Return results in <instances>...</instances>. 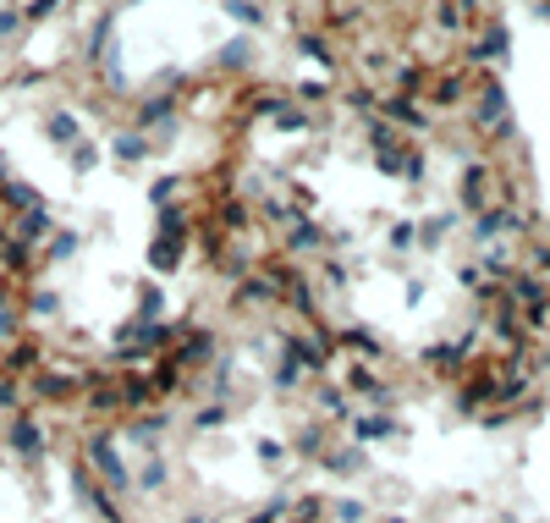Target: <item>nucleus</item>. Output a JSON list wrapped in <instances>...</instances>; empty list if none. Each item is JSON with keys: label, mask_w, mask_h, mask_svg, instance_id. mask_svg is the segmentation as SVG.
I'll use <instances>...</instances> for the list:
<instances>
[{"label": "nucleus", "mask_w": 550, "mask_h": 523, "mask_svg": "<svg viewBox=\"0 0 550 523\" xmlns=\"http://www.w3.org/2000/svg\"><path fill=\"white\" fill-rule=\"evenodd\" d=\"M28 408V397H22V380H11L6 369H0V419H11V413Z\"/></svg>", "instance_id": "49"}, {"label": "nucleus", "mask_w": 550, "mask_h": 523, "mask_svg": "<svg viewBox=\"0 0 550 523\" xmlns=\"http://www.w3.org/2000/svg\"><path fill=\"white\" fill-rule=\"evenodd\" d=\"M132 320H143V325L165 320V287L160 281H138V292H132Z\"/></svg>", "instance_id": "34"}, {"label": "nucleus", "mask_w": 550, "mask_h": 523, "mask_svg": "<svg viewBox=\"0 0 550 523\" xmlns=\"http://www.w3.org/2000/svg\"><path fill=\"white\" fill-rule=\"evenodd\" d=\"M363 144H369L374 155H385V149H402V133H396V127L374 111V116H363Z\"/></svg>", "instance_id": "36"}, {"label": "nucleus", "mask_w": 550, "mask_h": 523, "mask_svg": "<svg viewBox=\"0 0 550 523\" xmlns=\"http://www.w3.org/2000/svg\"><path fill=\"white\" fill-rule=\"evenodd\" d=\"M319 474H330L336 485H358V479H374V457L363 452V446H352L347 435H336V441L319 452Z\"/></svg>", "instance_id": "6"}, {"label": "nucleus", "mask_w": 550, "mask_h": 523, "mask_svg": "<svg viewBox=\"0 0 550 523\" xmlns=\"http://www.w3.org/2000/svg\"><path fill=\"white\" fill-rule=\"evenodd\" d=\"M110 160H116V166H143V160H154L149 133H138V127H121V133L110 138Z\"/></svg>", "instance_id": "29"}, {"label": "nucleus", "mask_w": 550, "mask_h": 523, "mask_svg": "<svg viewBox=\"0 0 550 523\" xmlns=\"http://www.w3.org/2000/svg\"><path fill=\"white\" fill-rule=\"evenodd\" d=\"M473 347H479V336H457V342H435V347H424V369H446V375H457L462 364L473 358Z\"/></svg>", "instance_id": "25"}, {"label": "nucleus", "mask_w": 550, "mask_h": 523, "mask_svg": "<svg viewBox=\"0 0 550 523\" xmlns=\"http://www.w3.org/2000/svg\"><path fill=\"white\" fill-rule=\"evenodd\" d=\"M22 34H28V17H22L17 0H6V6H0V45H17Z\"/></svg>", "instance_id": "46"}, {"label": "nucleus", "mask_w": 550, "mask_h": 523, "mask_svg": "<svg viewBox=\"0 0 550 523\" xmlns=\"http://www.w3.org/2000/svg\"><path fill=\"white\" fill-rule=\"evenodd\" d=\"M39 133H44V144L50 149H72V144H83L88 138V127H83V116L72 111V105H55V111H44V122H39Z\"/></svg>", "instance_id": "17"}, {"label": "nucleus", "mask_w": 550, "mask_h": 523, "mask_svg": "<svg viewBox=\"0 0 550 523\" xmlns=\"http://www.w3.org/2000/svg\"><path fill=\"white\" fill-rule=\"evenodd\" d=\"M495 523H523V518H495Z\"/></svg>", "instance_id": "56"}, {"label": "nucleus", "mask_w": 550, "mask_h": 523, "mask_svg": "<svg viewBox=\"0 0 550 523\" xmlns=\"http://www.w3.org/2000/svg\"><path fill=\"white\" fill-rule=\"evenodd\" d=\"M468 56H473V61H490V67H501V61L512 56V34H506V23H484Z\"/></svg>", "instance_id": "30"}, {"label": "nucleus", "mask_w": 550, "mask_h": 523, "mask_svg": "<svg viewBox=\"0 0 550 523\" xmlns=\"http://www.w3.org/2000/svg\"><path fill=\"white\" fill-rule=\"evenodd\" d=\"M435 23H440V34H462V23H468V17H462L457 0H435Z\"/></svg>", "instance_id": "50"}, {"label": "nucleus", "mask_w": 550, "mask_h": 523, "mask_svg": "<svg viewBox=\"0 0 550 523\" xmlns=\"http://www.w3.org/2000/svg\"><path fill=\"white\" fill-rule=\"evenodd\" d=\"M325 501L330 496H319V490H297L292 512H286L281 523H325Z\"/></svg>", "instance_id": "40"}, {"label": "nucleus", "mask_w": 550, "mask_h": 523, "mask_svg": "<svg viewBox=\"0 0 550 523\" xmlns=\"http://www.w3.org/2000/svg\"><path fill=\"white\" fill-rule=\"evenodd\" d=\"M0 468H6V441H0Z\"/></svg>", "instance_id": "55"}, {"label": "nucleus", "mask_w": 550, "mask_h": 523, "mask_svg": "<svg viewBox=\"0 0 550 523\" xmlns=\"http://www.w3.org/2000/svg\"><path fill=\"white\" fill-rule=\"evenodd\" d=\"M77 463H83L110 496L132 501V457H127V446H121L116 424H83V435H77Z\"/></svg>", "instance_id": "1"}, {"label": "nucleus", "mask_w": 550, "mask_h": 523, "mask_svg": "<svg viewBox=\"0 0 550 523\" xmlns=\"http://www.w3.org/2000/svg\"><path fill=\"white\" fill-rule=\"evenodd\" d=\"M44 358H50V353H44V342H39V336H17V342H6V347H0V369H6L11 380H28L33 369L44 364Z\"/></svg>", "instance_id": "19"}, {"label": "nucleus", "mask_w": 550, "mask_h": 523, "mask_svg": "<svg viewBox=\"0 0 550 523\" xmlns=\"http://www.w3.org/2000/svg\"><path fill=\"white\" fill-rule=\"evenodd\" d=\"M182 193H187V177H182V171H165V177L149 182V204H154V210H165V204H182Z\"/></svg>", "instance_id": "39"}, {"label": "nucleus", "mask_w": 550, "mask_h": 523, "mask_svg": "<svg viewBox=\"0 0 550 523\" xmlns=\"http://www.w3.org/2000/svg\"><path fill=\"white\" fill-rule=\"evenodd\" d=\"M336 353H352L358 364H380L385 342H380V331H374V325H341V331H336Z\"/></svg>", "instance_id": "20"}, {"label": "nucleus", "mask_w": 550, "mask_h": 523, "mask_svg": "<svg viewBox=\"0 0 550 523\" xmlns=\"http://www.w3.org/2000/svg\"><path fill=\"white\" fill-rule=\"evenodd\" d=\"M61 226V215L50 210V204H39V210H28V215H17V221H6V232L17 237V243H28V248H44V237Z\"/></svg>", "instance_id": "22"}, {"label": "nucleus", "mask_w": 550, "mask_h": 523, "mask_svg": "<svg viewBox=\"0 0 550 523\" xmlns=\"http://www.w3.org/2000/svg\"><path fill=\"white\" fill-rule=\"evenodd\" d=\"M534 276H550V243L534 248Z\"/></svg>", "instance_id": "53"}, {"label": "nucleus", "mask_w": 550, "mask_h": 523, "mask_svg": "<svg viewBox=\"0 0 550 523\" xmlns=\"http://www.w3.org/2000/svg\"><path fill=\"white\" fill-rule=\"evenodd\" d=\"M473 127L484 138H512V100H506V83L484 72L479 94H473Z\"/></svg>", "instance_id": "5"}, {"label": "nucleus", "mask_w": 550, "mask_h": 523, "mask_svg": "<svg viewBox=\"0 0 550 523\" xmlns=\"http://www.w3.org/2000/svg\"><path fill=\"white\" fill-rule=\"evenodd\" d=\"M77 248H83V232H77V226H55L39 248V265H72Z\"/></svg>", "instance_id": "31"}, {"label": "nucleus", "mask_w": 550, "mask_h": 523, "mask_svg": "<svg viewBox=\"0 0 550 523\" xmlns=\"http://www.w3.org/2000/svg\"><path fill=\"white\" fill-rule=\"evenodd\" d=\"M220 424H231V402H204V408H193L187 430H193V435H215Z\"/></svg>", "instance_id": "41"}, {"label": "nucleus", "mask_w": 550, "mask_h": 523, "mask_svg": "<svg viewBox=\"0 0 550 523\" xmlns=\"http://www.w3.org/2000/svg\"><path fill=\"white\" fill-rule=\"evenodd\" d=\"M457 199H462V210H468V215H479L484 204H490V160H468V166H462Z\"/></svg>", "instance_id": "21"}, {"label": "nucleus", "mask_w": 550, "mask_h": 523, "mask_svg": "<svg viewBox=\"0 0 550 523\" xmlns=\"http://www.w3.org/2000/svg\"><path fill=\"white\" fill-rule=\"evenodd\" d=\"M171 430H176V408H143L116 419V435L127 446V457H149V452H171Z\"/></svg>", "instance_id": "3"}, {"label": "nucleus", "mask_w": 550, "mask_h": 523, "mask_svg": "<svg viewBox=\"0 0 550 523\" xmlns=\"http://www.w3.org/2000/svg\"><path fill=\"white\" fill-rule=\"evenodd\" d=\"M314 127H325V116H314L308 105H297V100H286L281 111L270 116V133L275 138H308Z\"/></svg>", "instance_id": "24"}, {"label": "nucleus", "mask_w": 550, "mask_h": 523, "mask_svg": "<svg viewBox=\"0 0 550 523\" xmlns=\"http://www.w3.org/2000/svg\"><path fill=\"white\" fill-rule=\"evenodd\" d=\"M385 248H391V254H413V248H418V221H391Z\"/></svg>", "instance_id": "48"}, {"label": "nucleus", "mask_w": 550, "mask_h": 523, "mask_svg": "<svg viewBox=\"0 0 550 523\" xmlns=\"http://www.w3.org/2000/svg\"><path fill=\"white\" fill-rule=\"evenodd\" d=\"M341 435H347L352 446H363V452H374V446H385V441H402V435H407V424L396 419V413L352 408V419L341 424Z\"/></svg>", "instance_id": "8"}, {"label": "nucleus", "mask_w": 550, "mask_h": 523, "mask_svg": "<svg viewBox=\"0 0 550 523\" xmlns=\"http://www.w3.org/2000/svg\"><path fill=\"white\" fill-rule=\"evenodd\" d=\"M297 56L314 61V67L325 72V78L336 72V50H330V39H325V34H314V28H303V34H297Z\"/></svg>", "instance_id": "35"}, {"label": "nucleus", "mask_w": 550, "mask_h": 523, "mask_svg": "<svg viewBox=\"0 0 550 523\" xmlns=\"http://www.w3.org/2000/svg\"><path fill=\"white\" fill-rule=\"evenodd\" d=\"M264 380H270V391H275V397H297V391H308V375H303V369H297L286 353H275V358H270Z\"/></svg>", "instance_id": "32"}, {"label": "nucleus", "mask_w": 550, "mask_h": 523, "mask_svg": "<svg viewBox=\"0 0 550 523\" xmlns=\"http://www.w3.org/2000/svg\"><path fill=\"white\" fill-rule=\"evenodd\" d=\"M253 463H259L275 485H292V474H297L292 452H286V435H253Z\"/></svg>", "instance_id": "18"}, {"label": "nucleus", "mask_w": 550, "mask_h": 523, "mask_svg": "<svg viewBox=\"0 0 550 523\" xmlns=\"http://www.w3.org/2000/svg\"><path fill=\"white\" fill-rule=\"evenodd\" d=\"M182 122V94H171V89H138V100H132V122L127 127H138V133H165V127H176Z\"/></svg>", "instance_id": "7"}, {"label": "nucleus", "mask_w": 550, "mask_h": 523, "mask_svg": "<svg viewBox=\"0 0 550 523\" xmlns=\"http://www.w3.org/2000/svg\"><path fill=\"white\" fill-rule=\"evenodd\" d=\"M0 441H6V463H17L22 474H44V463H50V452H55L50 424H44L33 408L11 413V419L0 424Z\"/></svg>", "instance_id": "2"}, {"label": "nucleus", "mask_w": 550, "mask_h": 523, "mask_svg": "<svg viewBox=\"0 0 550 523\" xmlns=\"http://www.w3.org/2000/svg\"><path fill=\"white\" fill-rule=\"evenodd\" d=\"M424 94H429V100H435V105H457L462 94H468V78H462V72H440V78L429 83Z\"/></svg>", "instance_id": "44"}, {"label": "nucleus", "mask_w": 550, "mask_h": 523, "mask_svg": "<svg viewBox=\"0 0 550 523\" xmlns=\"http://www.w3.org/2000/svg\"><path fill=\"white\" fill-rule=\"evenodd\" d=\"M220 12L242 28H270V6L264 0H220Z\"/></svg>", "instance_id": "37"}, {"label": "nucleus", "mask_w": 550, "mask_h": 523, "mask_svg": "<svg viewBox=\"0 0 550 523\" xmlns=\"http://www.w3.org/2000/svg\"><path fill=\"white\" fill-rule=\"evenodd\" d=\"M253 61H259V45H253V34H226V45L215 50V67L226 72V78H242V72H253Z\"/></svg>", "instance_id": "23"}, {"label": "nucleus", "mask_w": 550, "mask_h": 523, "mask_svg": "<svg viewBox=\"0 0 550 523\" xmlns=\"http://www.w3.org/2000/svg\"><path fill=\"white\" fill-rule=\"evenodd\" d=\"M330 94H336V83H330V78H303V83H292V100L308 105V111H314L319 100H330Z\"/></svg>", "instance_id": "47"}, {"label": "nucleus", "mask_w": 550, "mask_h": 523, "mask_svg": "<svg viewBox=\"0 0 550 523\" xmlns=\"http://www.w3.org/2000/svg\"><path fill=\"white\" fill-rule=\"evenodd\" d=\"M380 512H374L369 496H352V490H341V496L325 501V523H374Z\"/></svg>", "instance_id": "27"}, {"label": "nucleus", "mask_w": 550, "mask_h": 523, "mask_svg": "<svg viewBox=\"0 0 550 523\" xmlns=\"http://www.w3.org/2000/svg\"><path fill=\"white\" fill-rule=\"evenodd\" d=\"M462 226V215L457 210H440V215H424V221H418V248H424V254H435L440 243H446L451 232H457Z\"/></svg>", "instance_id": "33"}, {"label": "nucleus", "mask_w": 550, "mask_h": 523, "mask_svg": "<svg viewBox=\"0 0 550 523\" xmlns=\"http://www.w3.org/2000/svg\"><path fill=\"white\" fill-rule=\"evenodd\" d=\"M308 408H314V419H325V424H347L358 402H352L336 380H308Z\"/></svg>", "instance_id": "16"}, {"label": "nucleus", "mask_w": 550, "mask_h": 523, "mask_svg": "<svg viewBox=\"0 0 550 523\" xmlns=\"http://www.w3.org/2000/svg\"><path fill=\"white\" fill-rule=\"evenodd\" d=\"M99 160H105V149H99L94 138H83V144H72V149H66V171H72V177H94V171H99Z\"/></svg>", "instance_id": "38"}, {"label": "nucleus", "mask_w": 550, "mask_h": 523, "mask_svg": "<svg viewBox=\"0 0 550 523\" xmlns=\"http://www.w3.org/2000/svg\"><path fill=\"white\" fill-rule=\"evenodd\" d=\"M0 226H6V215H0Z\"/></svg>", "instance_id": "57"}, {"label": "nucleus", "mask_w": 550, "mask_h": 523, "mask_svg": "<svg viewBox=\"0 0 550 523\" xmlns=\"http://www.w3.org/2000/svg\"><path fill=\"white\" fill-rule=\"evenodd\" d=\"M330 441H336V424H325V419H314V413H308V419L286 435V452H292L297 468H303V463H319V452H325Z\"/></svg>", "instance_id": "12"}, {"label": "nucleus", "mask_w": 550, "mask_h": 523, "mask_svg": "<svg viewBox=\"0 0 550 523\" xmlns=\"http://www.w3.org/2000/svg\"><path fill=\"white\" fill-rule=\"evenodd\" d=\"M319 281H325V287L330 292H347V281H352V265H347V259H341V254H325V259H319Z\"/></svg>", "instance_id": "45"}, {"label": "nucleus", "mask_w": 550, "mask_h": 523, "mask_svg": "<svg viewBox=\"0 0 550 523\" xmlns=\"http://www.w3.org/2000/svg\"><path fill=\"white\" fill-rule=\"evenodd\" d=\"M380 523H413V518H402V512H380Z\"/></svg>", "instance_id": "54"}, {"label": "nucleus", "mask_w": 550, "mask_h": 523, "mask_svg": "<svg viewBox=\"0 0 550 523\" xmlns=\"http://www.w3.org/2000/svg\"><path fill=\"white\" fill-rule=\"evenodd\" d=\"M325 254H330V232L319 226V215H303L281 232V259H292V265H308V259L319 265Z\"/></svg>", "instance_id": "10"}, {"label": "nucleus", "mask_w": 550, "mask_h": 523, "mask_svg": "<svg viewBox=\"0 0 550 523\" xmlns=\"http://www.w3.org/2000/svg\"><path fill=\"white\" fill-rule=\"evenodd\" d=\"M380 116L396 127V133H429V111H424L418 100H402V94L380 100Z\"/></svg>", "instance_id": "26"}, {"label": "nucleus", "mask_w": 550, "mask_h": 523, "mask_svg": "<svg viewBox=\"0 0 550 523\" xmlns=\"http://www.w3.org/2000/svg\"><path fill=\"white\" fill-rule=\"evenodd\" d=\"M154 232H165V237H193V215H187L182 204H165V210H154Z\"/></svg>", "instance_id": "43"}, {"label": "nucleus", "mask_w": 550, "mask_h": 523, "mask_svg": "<svg viewBox=\"0 0 550 523\" xmlns=\"http://www.w3.org/2000/svg\"><path fill=\"white\" fill-rule=\"evenodd\" d=\"M231 309H242V314H275V309H281V287H275L264 270H253L248 281H237V287H231Z\"/></svg>", "instance_id": "13"}, {"label": "nucleus", "mask_w": 550, "mask_h": 523, "mask_svg": "<svg viewBox=\"0 0 550 523\" xmlns=\"http://www.w3.org/2000/svg\"><path fill=\"white\" fill-rule=\"evenodd\" d=\"M17 303H22V320H28V325H55L66 314V298H61V287H55V281H33Z\"/></svg>", "instance_id": "15"}, {"label": "nucleus", "mask_w": 550, "mask_h": 523, "mask_svg": "<svg viewBox=\"0 0 550 523\" xmlns=\"http://www.w3.org/2000/svg\"><path fill=\"white\" fill-rule=\"evenodd\" d=\"M171 485H176V457L171 452L132 457V501H160V496H171Z\"/></svg>", "instance_id": "9"}, {"label": "nucleus", "mask_w": 550, "mask_h": 523, "mask_svg": "<svg viewBox=\"0 0 550 523\" xmlns=\"http://www.w3.org/2000/svg\"><path fill=\"white\" fill-rule=\"evenodd\" d=\"M165 358H171V364L182 369V375H198V369H209V364L220 358V336H215V331H198V325H193V331H187Z\"/></svg>", "instance_id": "11"}, {"label": "nucleus", "mask_w": 550, "mask_h": 523, "mask_svg": "<svg viewBox=\"0 0 550 523\" xmlns=\"http://www.w3.org/2000/svg\"><path fill=\"white\" fill-rule=\"evenodd\" d=\"M61 6H66V0H22V17H28V23H50Z\"/></svg>", "instance_id": "51"}, {"label": "nucleus", "mask_w": 550, "mask_h": 523, "mask_svg": "<svg viewBox=\"0 0 550 523\" xmlns=\"http://www.w3.org/2000/svg\"><path fill=\"white\" fill-rule=\"evenodd\" d=\"M39 204H44V193L33 188V182H22V177L0 182V215H6V221H17V215L39 210Z\"/></svg>", "instance_id": "28"}, {"label": "nucleus", "mask_w": 550, "mask_h": 523, "mask_svg": "<svg viewBox=\"0 0 550 523\" xmlns=\"http://www.w3.org/2000/svg\"><path fill=\"white\" fill-rule=\"evenodd\" d=\"M66 485H72V496H77V507H83V518H94V523H127V501L110 496V490L99 485V479L88 474L77 457H72V468H66Z\"/></svg>", "instance_id": "4"}, {"label": "nucleus", "mask_w": 550, "mask_h": 523, "mask_svg": "<svg viewBox=\"0 0 550 523\" xmlns=\"http://www.w3.org/2000/svg\"><path fill=\"white\" fill-rule=\"evenodd\" d=\"M187 254H193V237H165V232H154L149 237V254H143V265L154 270V276H182V265H187Z\"/></svg>", "instance_id": "14"}, {"label": "nucleus", "mask_w": 550, "mask_h": 523, "mask_svg": "<svg viewBox=\"0 0 550 523\" xmlns=\"http://www.w3.org/2000/svg\"><path fill=\"white\" fill-rule=\"evenodd\" d=\"M176 523H226V518H220V512H209V507H187Z\"/></svg>", "instance_id": "52"}, {"label": "nucleus", "mask_w": 550, "mask_h": 523, "mask_svg": "<svg viewBox=\"0 0 550 523\" xmlns=\"http://www.w3.org/2000/svg\"><path fill=\"white\" fill-rule=\"evenodd\" d=\"M479 276H490V281H512V248L506 243H490L479 254Z\"/></svg>", "instance_id": "42"}]
</instances>
